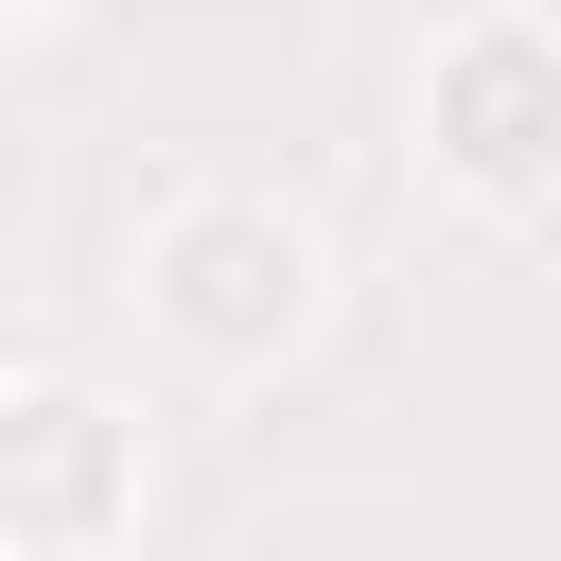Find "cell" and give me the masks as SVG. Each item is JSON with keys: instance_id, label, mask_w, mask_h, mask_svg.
<instances>
[{"instance_id": "obj_2", "label": "cell", "mask_w": 561, "mask_h": 561, "mask_svg": "<svg viewBox=\"0 0 561 561\" xmlns=\"http://www.w3.org/2000/svg\"><path fill=\"white\" fill-rule=\"evenodd\" d=\"M140 508H158V438L123 386L88 368L0 386V561H105Z\"/></svg>"}, {"instance_id": "obj_4", "label": "cell", "mask_w": 561, "mask_h": 561, "mask_svg": "<svg viewBox=\"0 0 561 561\" xmlns=\"http://www.w3.org/2000/svg\"><path fill=\"white\" fill-rule=\"evenodd\" d=\"M0 18H18V0H0Z\"/></svg>"}, {"instance_id": "obj_1", "label": "cell", "mask_w": 561, "mask_h": 561, "mask_svg": "<svg viewBox=\"0 0 561 561\" xmlns=\"http://www.w3.org/2000/svg\"><path fill=\"white\" fill-rule=\"evenodd\" d=\"M123 298H140V333H158L175 368H210V386H263V368L316 333L333 263H316V228H298L280 193H175V210L140 228Z\"/></svg>"}, {"instance_id": "obj_3", "label": "cell", "mask_w": 561, "mask_h": 561, "mask_svg": "<svg viewBox=\"0 0 561 561\" xmlns=\"http://www.w3.org/2000/svg\"><path fill=\"white\" fill-rule=\"evenodd\" d=\"M421 158L473 210H561V18H456L421 53Z\"/></svg>"}]
</instances>
